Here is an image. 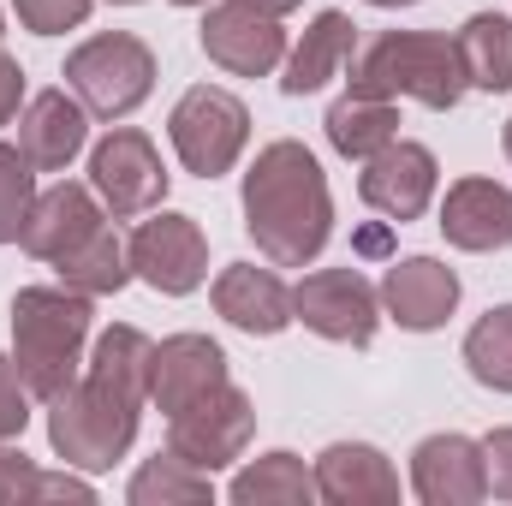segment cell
<instances>
[{"instance_id":"obj_1","label":"cell","mask_w":512,"mask_h":506,"mask_svg":"<svg viewBox=\"0 0 512 506\" xmlns=\"http://www.w3.org/2000/svg\"><path fill=\"white\" fill-rule=\"evenodd\" d=\"M245 233L274 268H310L322 245L334 239L328 173L298 137L256 149L251 173H245Z\"/></svg>"},{"instance_id":"obj_2","label":"cell","mask_w":512,"mask_h":506,"mask_svg":"<svg viewBox=\"0 0 512 506\" xmlns=\"http://www.w3.org/2000/svg\"><path fill=\"white\" fill-rule=\"evenodd\" d=\"M465 60L459 42L441 30H382L370 48L352 54V96H376V102H423L435 114H453L465 102Z\"/></svg>"},{"instance_id":"obj_3","label":"cell","mask_w":512,"mask_h":506,"mask_svg":"<svg viewBox=\"0 0 512 506\" xmlns=\"http://www.w3.org/2000/svg\"><path fill=\"white\" fill-rule=\"evenodd\" d=\"M96 298L72 292V286H24L12 298V364L30 387V399H60L78 364H84V340H90V310Z\"/></svg>"},{"instance_id":"obj_4","label":"cell","mask_w":512,"mask_h":506,"mask_svg":"<svg viewBox=\"0 0 512 506\" xmlns=\"http://www.w3.org/2000/svg\"><path fill=\"white\" fill-rule=\"evenodd\" d=\"M137 417H143V405H131L84 376L60 399H48V447L72 471H114V459H126L137 441Z\"/></svg>"},{"instance_id":"obj_5","label":"cell","mask_w":512,"mask_h":506,"mask_svg":"<svg viewBox=\"0 0 512 506\" xmlns=\"http://www.w3.org/2000/svg\"><path fill=\"white\" fill-rule=\"evenodd\" d=\"M66 90L96 114V120H126L155 90V54L131 30H102L66 54Z\"/></svg>"},{"instance_id":"obj_6","label":"cell","mask_w":512,"mask_h":506,"mask_svg":"<svg viewBox=\"0 0 512 506\" xmlns=\"http://www.w3.org/2000/svg\"><path fill=\"white\" fill-rule=\"evenodd\" d=\"M167 137H173V155L185 161V173L221 179V173H233V161L251 143V108L221 84H191L167 114Z\"/></svg>"},{"instance_id":"obj_7","label":"cell","mask_w":512,"mask_h":506,"mask_svg":"<svg viewBox=\"0 0 512 506\" xmlns=\"http://www.w3.org/2000/svg\"><path fill=\"white\" fill-rule=\"evenodd\" d=\"M251 435H256V405L233 381H221L215 393H203V399H191L185 411L167 417V453H179L185 465H197L209 477L227 471L251 447Z\"/></svg>"},{"instance_id":"obj_8","label":"cell","mask_w":512,"mask_h":506,"mask_svg":"<svg viewBox=\"0 0 512 506\" xmlns=\"http://www.w3.org/2000/svg\"><path fill=\"white\" fill-rule=\"evenodd\" d=\"M292 322H304L310 334H322L334 346L364 352L382 328V292L358 268H316L292 286Z\"/></svg>"},{"instance_id":"obj_9","label":"cell","mask_w":512,"mask_h":506,"mask_svg":"<svg viewBox=\"0 0 512 506\" xmlns=\"http://www.w3.org/2000/svg\"><path fill=\"white\" fill-rule=\"evenodd\" d=\"M90 185L102 197V209L114 221H137L149 209H161L167 197V167L155 155V143L137 126H114L96 149H90Z\"/></svg>"},{"instance_id":"obj_10","label":"cell","mask_w":512,"mask_h":506,"mask_svg":"<svg viewBox=\"0 0 512 506\" xmlns=\"http://www.w3.org/2000/svg\"><path fill=\"white\" fill-rule=\"evenodd\" d=\"M131 280L155 286L161 298H185L209 280V239L191 215H155L126 239Z\"/></svg>"},{"instance_id":"obj_11","label":"cell","mask_w":512,"mask_h":506,"mask_svg":"<svg viewBox=\"0 0 512 506\" xmlns=\"http://www.w3.org/2000/svg\"><path fill=\"white\" fill-rule=\"evenodd\" d=\"M203 54L233 78H268L286 60V24L251 0H215L197 30Z\"/></svg>"},{"instance_id":"obj_12","label":"cell","mask_w":512,"mask_h":506,"mask_svg":"<svg viewBox=\"0 0 512 506\" xmlns=\"http://www.w3.org/2000/svg\"><path fill=\"white\" fill-rule=\"evenodd\" d=\"M435 185H441V167H435V155L423 149V143H411V137H393L387 149H376L370 161H364V173H358V197L387 215L393 227H405V221H417L429 203H435Z\"/></svg>"},{"instance_id":"obj_13","label":"cell","mask_w":512,"mask_h":506,"mask_svg":"<svg viewBox=\"0 0 512 506\" xmlns=\"http://www.w3.org/2000/svg\"><path fill=\"white\" fill-rule=\"evenodd\" d=\"M411 495L423 506H477L489 501V477H483V441L441 429L423 435L411 453Z\"/></svg>"},{"instance_id":"obj_14","label":"cell","mask_w":512,"mask_h":506,"mask_svg":"<svg viewBox=\"0 0 512 506\" xmlns=\"http://www.w3.org/2000/svg\"><path fill=\"white\" fill-rule=\"evenodd\" d=\"M102 221H108V209H102L96 185H72V179H60V185L36 191V203H30V215H24L18 245L36 256V262H60V256L78 251Z\"/></svg>"},{"instance_id":"obj_15","label":"cell","mask_w":512,"mask_h":506,"mask_svg":"<svg viewBox=\"0 0 512 506\" xmlns=\"http://www.w3.org/2000/svg\"><path fill=\"white\" fill-rule=\"evenodd\" d=\"M382 310L405 334H435L459 310V274L441 256H405L387 262L382 274Z\"/></svg>"},{"instance_id":"obj_16","label":"cell","mask_w":512,"mask_h":506,"mask_svg":"<svg viewBox=\"0 0 512 506\" xmlns=\"http://www.w3.org/2000/svg\"><path fill=\"white\" fill-rule=\"evenodd\" d=\"M310 477H316V501H328V506H393L399 501V471L370 441L322 447Z\"/></svg>"},{"instance_id":"obj_17","label":"cell","mask_w":512,"mask_h":506,"mask_svg":"<svg viewBox=\"0 0 512 506\" xmlns=\"http://www.w3.org/2000/svg\"><path fill=\"white\" fill-rule=\"evenodd\" d=\"M227 376V352L209 340V334H167L149 358V405H161L167 417L185 411L191 399L215 393Z\"/></svg>"},{"instance_id":"obj_18","label":"cell","mask_w":512,"mask_h":506,"mask_svg":"<svg viewBox=\"0 0 512 506\" xmlns=\"http://www.w3.org/2000/svg\"><path fill=\"white\" fill-rule=\"evenodd\" d=\"M215 298V316H227L239 334H256V340H274L292 328V286L274 274V268H256V262H233L215 274L209 286Z\"/></svg>"},{"instance_id":"obj_19","label":"cell","mask_w":512,"mask_h":506,"mask_svg":"<svg viewBox=\"0 0 512 506\" xmlns=\"http://www.w3.org/2000/svg\"><path fill=\"white\" fill-rule=\"evenodd\" d=\"M90 143V108L66 90H42L24 102V120H18V149L36 173H66L78 161V149Z\"/></svg>"},{"instance_id":"obj_20","label":"cell","mask_w":512,"mask_h":506,"mask_svg":"<svg viewBox=\"0 0 512 506\" xmlns=\"http://www.w3.org/2000/svg\"><path fill=\"white\" fill-rule=\"evenodd\" d=\"M441 233L453 251H507L512 245V191L501 179H459L441 197Z\"/></svg>"},{"instance_id":"obj_21","label":"cell","mask_w":512,"mask_h":506,"mask_svg":"<svg viewBox=\"0 0 512 506\" xmlns=\"http://www.w3.org/2000/svg\"><path fill=\"white\" fill-rule=\"evenodd\" d=\"M352 54H358V24L328 6V12H316V18L304 24V36L292 42L280 90H286V96H316L328 78H340V66H346Z\"/></svg>"},{"instance_id":"obj_22","label":"cell","mask_w":512,"mask_h":506,"mask_svg":"<svg viewBox=\"0 0 512 506\" xmlns=\"http://www.w3.org/2000/svg\"><path fill=\"white\" fill-rule=\"evenodd\" d=\"M453 42H459L471 90H489V96L512 90V18L507 12H471Z\"/></svg>"},{"instance_id":"obj_23","label":"cell","mask_w":512,"mask_h":506,"mask_svg":"<svg viewBox=\"0 0 512 506\" xmlns=\"http://www.w3.org/2000/svg\"><path fill=\"white\" fill-rule=\"evenodd\" d=\"M227 495H233V506H310L316 501V477H310V465L298 453L274 447V453L251 459L227 483Z\"/></svg>"},{"instance_id":"obj_24","label":"cell","mask_w":512,"mask_h":506,"mask_svg":"<svg viewBox=\"0 0 512 506\" xmlns=\"http://www.w3.org/2000/svg\"><path fill=\"white\" fill-rule=\"evenodd\" d=\"M322 131H328V143H334L346 161H370L376 149H387V143L399 137V108H393V102H376V96H352V90H346V96L328 108Z\"/></svg>"},{"instance_id":"obj_25","label":"cell","mask_w":512,"mask_h":506,"mask_svg":"<svg viewBox=\"0 0 512 506\" xmlns=\"http://www.w3.org/2000/svg\"><path fill=\"white\" fill-rule=\"evenodd\" d=\"M149 358H155V340L143 328H108L90 352V381H102L108 393H120L131 405H149Z\"/></svg>"},{"instance_id":"obj_26","label":"cell","mask_w":512,"mask_h":506,"mask_svg":"<svg viewBox=\"0 0 512 506\" xmlns=\"http://www.w3.org/2000/svg\"><path fill=\"white\" fill-rule=\"evenodd\" d=\"M54 268H60V286H72V292H84V298H114V292L131 280L126 239H120L108 221H102L72 256H60Z\"/></svg>"},{"instance_id":"obj_27","label":"cell","mask_w":512,"mask_h":506,"mask_svg":"<svg viewBox=\"0 0 512 506\" xmlns=\"http://www.w3.org/2000/svg\"><path fill=\"white\" fill-rule=\"evenodd\" d=\"M126 501L131 506H203L215 501V477L185 465L179 453H155L137 465V477L126 483Z\"/></svg>"},{"instance_id":"obj_28","label":"cell","mask_w":512,"mask_h":506,"mask_svg":"<svg viewBox=\"0 0 512 506\" xmlns=\"http://www.w3.org/2000/svg\"><path fill=\"white\" fill-rule=\"evenodd\" d=\"M465 370L489 393H512V304H495L465 334Z\"/></svg>"},{"instance_id":"obj_29","label":"cell","mask_w":512,"mask_h":506,"mask_svg":"<svg viewBox=\"0 0 512 506\" xmlns=\"http://www.w3.org/2000/svg\"><path fill=\"white\" fill-rule=\"evenodd\" d=\"M36 203V167L24 161L18 143H0V245L24 233V215Z\"/></svg>"},{"instance_id":"obj_30","label":"cell","mask_w":512,"mask_h":506,"mask_svg":"<svg viewBox=\"0 0 512 506\" xmlns=\"http://www.w3.org/2000/svg\"><path fill=\"white\" fill-rule=\"evenodd\" d=\"M12 12L30 36H66L96 12V0H12Z\"/></svg>"},{"instance_id":"obj_31","label":"cell","mask_w":512,"mask_h":506,"mask_svg":"<svg viewBox=\"0 0 512 506\" xmlns=\"http://www.w3.org/2000/svg\"><path fill=\"white\" fill-rule=\"evenodd\" d=\"M36 459L12 441H0V506H36Z\"/></svg>"},{"instance_id":"obj_32","label":"cell","mask_w":512,"mask_h":506,"mask_svg":"<svg viewBox=\"0 0 512 506\" xmlns=\"http://www.w3.org/2000/svg\"><path fill=\"white\" fill-rule=\"evenodd\" d=\"M30 423V387L18 376V364L0 352V441H18Z\"/></svg>"},{"instance_id":"obj_33","label":"cell","mask_w":512,"mask_h":506,"mask_svg":"<svg viewBox=\"0 0 512 506\" xmlns=\"http://www.w3.org/2000/svg\"><path fill=\"white\" fill-rule=\"evenodd\" d=\"M483 477L495 501H512V423L483 435Z\"/></svg>"},{"instance_id":"obj_34","label":"cell","mask_w":512,"mask_h":506,"mask_svg":"<svg viewBox=\"0 0 512 506\" xmlns=\"http://www.w3.org/2000/svg\"><path fill=\"white\" fill-rule=\"evenodd\" d=\"M18 102H24V66L0 54V126L18 114Z\"/></svg>"},{"instance_id":"obj_35","label":"cell","mask_w":512,"mask_h":506,"mask_svg":"<svg viewBox=\"0 0 512 506\" xmlns=\"http://www.w3.org/2000/svg\"><path fill=\"white\" fill-rule=\"evenodd\" d=\"M251 6H262V12H274V18H286V12H298L304 0H251Z\"/></svg>"},{"instance_id":"obj_36","label":"cell","mask_w":512,"mask_h":506,"mask_svg":"<svg viewBox=\"0 0 512 506\" xmlns=\"http://www.w3.org/2000/svg\"><path fill=\"white\" fill-rule=\"evenodd\" d=\"M358 251H370V256H382V251H387V233H364V239H358Z\"/></svg>"},{"instance_id":"obj_37","label":"cell","mask_w":512,"mask_h":506,"mask_svg":"<svg viewBox=\"0 0 512 506\" xmlns=\"http://www.w3.org/2000/svg\"><path fill=\"white\" fill-rule=\"evenodd\" d=\"M370 6H382V12H393V6H417V0H370Z\"/></svg>"},{"instance_id":"obj_38","label":"cell","mask_w":512,"mask_h":506,"mask_svg":"<svg viewBox=\"0 0 512 506\" xmlns=\"http://www.w3.org/2000/svg\"><path fill=\"white\" fill-rule=\"evenodd\" d=\"M501 149H507V161H512V120H507V131H501Z\"/></svg>"},{"instance_id":"obj_39","label":"cell","mask_w":512,"mask_h":506,"mask_svg":"<svg viewBox=\"0 0 512 506\" xmlns=\"http://www.w3.org/2000/svg\"><path fill=\"white\" fill-rule=\"evenodd\" d=\"M173 6H209V0H173Z\"/></svg>"},{"instance_id":"obj_40","label":"cell","mask_w":512,"mask_h":506,"mask_svg":"<svg viewBox=\"0 0 512 506\" xmlns=\"http://www.w3.org/2000/svg\"><path fill=\"white\" fill-rule=\"evenodd\" d=\"M114 6H137V0H114Z\"/></svg>"},{"instance_id":"obj_41","label":"cell","mask_w":512,"mask_h":506,"mask_svg":"<svg viewBox=\"0 0 512 506\" xmlns=\"http://www.w3.org/2000/svg\"><path fill=\"white\" fill-rule=\"evenodd\" d=\"M0 36H6V18H0Z\"/></svg>"}]
</instances>
